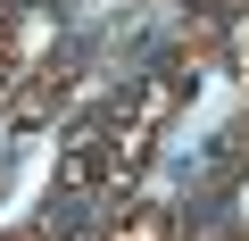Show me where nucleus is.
I'll return each instance as SVG.
<instances>
[{"label":"nucleus","instance_id":"obj_1","mask_svg":"<svg viewBox=\"0 0 249 241\" xmlns=\"http://www.w3.org/2000/svg\"><path fill=\"white\" fill-rule=\"evenodd\" d=\"M83 224H91V216H83V200H50V233H58V241H75Z\"/></svg>","mask_w":249,"mask_h":241}]
</instances>
